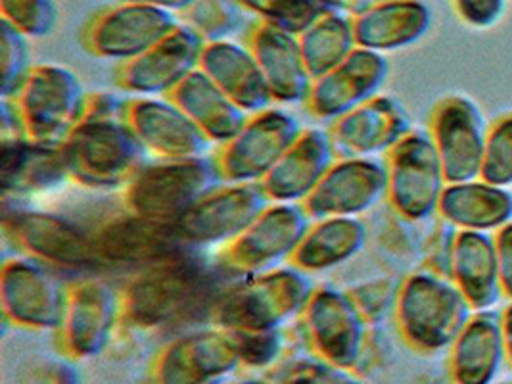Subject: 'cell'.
<instances>
[{
    "mask_svg": "<svg viewBox=\"0 0 512 384\" xmlns=\"http://www.w3.org/2000/svg\"><path fill=\"white\" fill-rule=\"evenodd\" d=\"M300 315L307 346L315 358L346 369L359 363L371 325L357 310L348 290L315 287Z\"/></svg>",
    "mask_w": 512,
    "mask_h": 384,
    "instance_id": "8fae6325",
    "label": "cell"
},
{
    "mask_svg": "<svg viewBox=\"0 0 512 384\" xmlns=\"http://www.w3.org/2000/svg\"><path fill=\"white\" fill-rule=\"evenodd\" d=\"M217 185L221 179L211 160H156L121 189V204L131 214L175 223Z\"/></svg>",
    "mask_w": 512,
    "mask_h": 384,
    "instance_id": "8992f818",
    "label": "cell"
},
{
    "mask_svg": "<svg viewBox=\"0 0 512 384\" xmlns=\"http://www.w3.org/2000/svg\"><path fill=\"white\" fill-rule=\"evenodd\" d=\"M367 227L359 217L313 219L288 265L303 273H321L350 262L367 244Z\"/></svg>",
    "mask_w": 512,
    "mask_h": 384,
    "instance_id": "1f68e13d",
    "label": "cell"
},
{
    "mask_svg": "<svg viewBox=\"0 0 512 384\" xmlns=\"http://www.w3.org/2000/svg\"><path fill=\"white\" fill-rule=\"evenodd\" d=\"M2 229L22 256L48 267L75 271L100 267L89 231L66 217L24 210L6 214Z\"/></svg>",
    "mask_w": 512,
    "mask_h": 384,
    "instance_id": "9a60e30c",
    "label": "cell"
},
{
    "mask_svg": "<svg viewBox=\"0 0 512 384\" xmlns=\"http://www.w3.org/2000/svg\"><path fill=\"white\" fill-rule=\"evenodd\" d=\"M240 363L246 367H267L279 360L280 352L284 348V336L280 329L271 331H250V333H234Z\"/></svg>",
    "mask_w": 512,
    "mask_h": 384,
    "instance_id": "b9f144b4",
    "label": "cell"
},
{
    "mask_svg": "<svg viewBox=\"0 0 512 384\" xmlns=\"http://www.w3.org/2000/svg\"><path fill=\"white\" fill-rule=\"evenodd\" d=\"M177 25L173 12L114 2L89 16L79 31V45L89 56L123 64L158 45Z\"/></svg>",
    "mask_w": 512,
    "mask_h": 384,
    "instance_id": "30bf717a",
    "label": "cell"
},
{
    "mask_svg": "<svg viewBox=\"0 0 512 384\" xmlns=\"http://www.w3.org/2000/svg\"><path fill=\"white\" fill-rule=\"evenodd\" d=\"M29 39L22 31L2 20L0 24V60H2V98L16 95L31 72Z\"/></svg>",
    "mask_w": 512,
    "mask_h": 384,
    "instance_id": "74e56055",
    "label": "cell"
},
{
    "mask_svg": "<svg viewBox=\"0 0 512 384\" xmlns=\"http://www.w3.org/2000/svg\"><path fill=\"white\" fill-rule=\"evenodd\" d=\"M397 290L399 285L382 279V281L361 283L357 287L350 288L348 294L355 302L357 310L365 317V321L369 325H376L396 310Z\"/></svg>",
    "mask_w": 512,
    "mask_h": 384,
    "instance_id": "ab89813d",
    "label": "cell"
},
{
    "mask_svg": "<svg viewBox=\"0 0 512 384\" xmlns=\"http://www.w3.org/2000/svg\"><path fill=\"white\" fill-rule=\"evenodd\" d=\"M505 358L501 319L493 313H478L451 344L449 373L455 384H493Z\"/></svg>",
    "mask_w": 512,
    "mask_h": 384,
    "instance_id": "83f0119b",
    "label": "cell"
},
{
    "mask_svg": "<svg viewBox=\"0 0 512 384\" xmlns=\"http://www.w3.org/2000/svg\"><path fill=\"white\" fill-rule=\"evenodd\" d=\"M236 384H273V383H267V381H256V379H250V381H242V383H236Z\"/></svg>",
    "mask_w": 512,
    "mask_h": 384,
    "instance_id": "c3c4849f",
    "label": "cell"
},
{
    "mask_svg": "<svg viewBox=\"0 0 512 384\" xmlns=\"http://www.w3.org/2000/svg\"><path fill=\"white\" fill-rule=\"evenodd\" d=\"M449 277L472 310L497 302L499 267L495 240L480 231H463L449 246Z\"/></svg>",
    "mask_w": 512,
    "mask_h": 384,
    "instance_id": "4dcf8cb0",
    "label": "cell"
},
{
    "mask_svg": "<svg viewBox=\"0 0 512 384\" xmlns=\"http://www.w3.org/2000/svg\"><path fill=\"white\" fill-rule=\"evenodd\" d=\"M221 292L213 269L192 248L139 269L119 290V325L139 331L181 327L211 310Z\"/></svg>",
    "mask_w": 512,
    "mask_h": 384,
    "instance_id": "6da1fadb",
    "label": "cell"
},
{
    "mask_svg": "<svg viewBox=\"0 0 512 384\" xmlns=\"http://www.w3.org/2000/svg\"><path fill=\"white\" fill-rule=\"evenodd\" d=\"M114 2H129V4H142V6H156L167 12H183L194 0H114Z\"/></svg>",
    "mask_w": 512,
    "mask_h": 384,
    "instance_id": "bcb514c9",
    "label": "cell"
},
{
    "mask_svg": "<svg viewBox=\"0 0 512 384\" xmlns=\"http://www.w3.org/2000/svg\"><path fill=\"white\" fill-rule=\"evenodd\" d=\"M311 221L302 204H269L244 233L221 246L215 265L242 277L273 271L288 264Z\"/></svg>",
    "mask_w": 512,
    "mask_h": 384,
    "instance_id": "52a82bcc",
    "label": "cell"
},
{
    "mask_svg": "<svg viewBox=\"0 0 512 384\" xmlns=\"http://www.w3.org/2000/svg\"><path fill=\"white\" fill-rule=\"evenodd\" d=\"M480 177L495 187L512 183V114L501 118L486 139Z\"/></svg>",
    "mask_w": 512,
    "mask_h": 384,
    "instance_id": "f35d334b",
    "label": "cell"
},
{
    "mask_svg": "<svg viewBox=\"0 0 512 384\" xmlns=\"http://www.w3.org/2000/svg\"><path fill=\"white\" fill-rule=\"evenodd\" d=\"M307 72L317 79L340 66L357 48L350 16L326 12L298 35Z\"/></svg>",
    "mask_w": 512,
    "mask_h": 384,
    "instance_id": "836d02e7",
    "label": "cell"
},
{
    "mask_svg": "<svg viewBox=\"0 0 512 384\" xmlns=\"http://www.w3.org/2000/svg\"><path fill=\"white\" fill-rule=\"evenodd\" d=\"M244 45L254 54L275 102L305 100L313 77L307 72L298 35L256 20L244 33Z\"/></svg>",
    "mask_w": 512,
    "mask_h": 384,
    "instance_id": "cb8c5ba5",
    "label": "cell"
},
{
    "mask_svg": "<svg viewBox=\"0 0 512 384\" xmlns=\"http://www.w3.org/2000/svg\"><path fill=\"white\" fill-rule=\"evenodd\" d=\"M244 10L234 0H194L179 18L204 43L229 41L242 25Z\"/></svg>",
    "mask_w": 512,
    "mask_h": 384,
    "instance_id": "e575fe53",
    "label": "cell"
},
{
    "mask_svg": "<svg viewBox=\"0 0 512 384\" xmlns=\"http://www.w3.org/2000/svg\"><path fill=\"white\" fill-rule=\"evenodd\" d=\"M357 47L392 52L419 43L432 25V14L420 0H373L350 16Z\"/></svg>",
    "mask_w": 512,
    "mask_h": 384,
    "instance_id": "484cf974",
    "label": "cell"
},
{
    "mask_svg": "<svg viewBox=\"0 0 512 384\" xmlns=\"http://www.w3.org/2000/svg\"><path fill=\"white\" fill-rule=\"evenodd\" d=\"M445 223L463 231H488L509 225L512 219V194L489 183L468 181L445 187L438 206Z\"/></svg>",
    "mask_w": 512,
    "mask_h": 384,
    "instance_id": "d6a6232c",
    "label": "cell"
},
{
    "mask_svg": "<svg viewBox=\"0 0 512 384\" xmlns=\"http://www.w3.org/2000/svg\"><path fill=\"white\" fill-rule=\"evenodd\" d=\"M68 302V287L47 264L29 256L6 260L0 271V304L4 319L27 331H56Z\"/></svg>",
    "mask_w": 512,
    "mask_h": 384,
    "instance_id": "7c38bea8",
    "label": "cell"
},
{
    "mask_svg": "<svg viewBox=\"0 0 512 384\" xmlns=\"http://www.w3.org/2000/svg\"><path fill=\"white\" fill-rule=\"evenodd\" d=\"M497 384H512V381H505V383H497Z\"/></svg>",
    "mask_w": 512,
    "mask_h": 384,
    "instance_id": "681fc988",
    "label": "cell"
},
{
    "mask_svg": "<svg viewBox=\"0 0 512 384\" xmlns=\"http://www.w3.org/2000/svg\"><path fill=\"white\" fill-rule=\"evenodd\" d=\"M100 267H148L190 250L177 235L175 223L131 214L100 221L89 231Z\"/></svg>",
    "mask_w": 512,
    "mask_h": 384,
    "instance_id": "5bb4252c",
    "label": "cell"
},
{
    "mask_svg": "<svg viewBox=\"0 0 512 384\" xmlns=\"http://www.w3.org/2000/svg\"><path fill=\"white\" fill-rule=\"evenodd\" d=\"M470 304L453 281L430 269L409 275L397 290V329L420 352L451 346L470 319Z\"/></svg>",
    "mask_w": 512,
    "mask_h": 384,
    "instance_id": "277c9868",
    "label": "cell"
},
{
    "mask_svg": "<svg viewBox=\"0 0 512 384\" xmlns=\"http://www.w3.org/2000/svg\"><path fill=\"white\" fill-rule=\"evenodd\" d=\"M388 194V171L373 158L336 160L302 202L311 219L359 217Z\"/></svg>",
    "mask_w": 512,
    "mask_h": 384,
    "instance_id": "44dd1931",
    "label": "cell"
},
{
    "mask_svg": "<svg viewBox=\"0 0 512 384\" xmlns=\"http://www.w3.org/2000/svg\"><path fill=\"white\" fill-rule=\"evenodd\" d=\"M79 369L71 361H33L25 367L24 384H79Z\"/></svg>",
    "mask_w": 512,
    "mask_h": 384,
    "instance_id": "7bdbcfd3",
    "label": "cell"
},
{
    "mask_svg": "<svg viewBox=\"0 0 512 384\" xmlns=\"http://www.w3.org/2000/svg\"><path fill=\"white\" fill-rule=\"evenodd\" d=\"M200 70L250 116L271 108L275 102L254 54L244 43H206Z\"/></svg>",
    "mask_w": 512,
    "mask_h": 384,
    "instance_id": "4316f807",
    "label": "cell"
},
{
    "mask_svg": "<svg viewBox=\"0 0 512 384\" xmlns=\"http://www.w3.org/2000/svg\"><path fill=\"white\" fill-rule=\"evenodd\" d=\"M461 22L472 27H491L499 22L505 0H451Z\"/></svg>",
    "mask_w": 512,
    "mask_h": 384,
    "instance_id": "ee69618b",
    "label": "cell"
},
{
    "mask_svg": "<svg viewBox=\"0 0 512 384\" xmlns=\"http://www.w3.org/2000/svg\"><path fill=\"white\" fill-rule=\"evenodd\" d=\"M204 41L179 24L158 45L117 66L114 81L131 96H167L200 68Z\"/></svg>",
    "mask_w": 512,
    "mask_h": 384,
    "instance_id": "d6986e66",
    "label": "cell"
},
{
    "mask_svg": "<svg viewBox=\"0 0 512 384\" xmlns=\"http://www.w3.org/2000/svg\"><path fill=\"white\" fill-rule=\"evenodd\" d=\"M119 290L104 281H77L68 285V302L56 329L58 350L71 361L98 356L119 325Z\"/></svg>",
    "mask_w": 512,
    "mask_h": 384,
    "instance_id": "2e32d148",
    "label": "cell"
},
{
    "mask_svg": "<svg viewBox=\"0 0 512 384\" xmlns=\"http://www.w3.org/2000/svg\"><path fill=\"white\" fill-rule=\"evenodd\" d=\"M388 72L384 54L357 47L340 66L313 79L303 108L317 120H338L378 96Z\"/></svg>",
    "mask_w": 512,
    "mask_h": 384,
    "instance_id": "ffe728a7",
    "label": "cell"
},
{
    "mask_svg": "<svg viewBox=\"0 0 512 384\" xmlns=\"http://www.w3.org/2000/svg\"><path fill=\"white\" fill-rule=\"evenodd\" d=\"M503 323V336H505V348H507V360L512 365V306L507 308V312L501 319Z\"/></svg>",
    "mask_w": 512,
    "mask_h": 384,
    "instance_id": "7dc6e473",
    "label": "cell"
},
{
    "mask_svg": "<svg viewBox=\"0 0 512 384\" xmlns=\"http://www.w3.org/2000/svg\"><path fill=\"white\" fill-rule=\"evenodd\" d=\"M280 384H365L357 375H353V369H346L340 365H334L330 361L321 358H309L292 363Z\"/></svg>",
    "mask_w": 512,
    "mask_h": 384,
    "instance_id": "60d3db41",
    "label": "cell"
},
{
    "mask_svg": "<svg viewBox=\"0 0 512 384\" xmlns=\"http://www.w3.org/2000/svg\"><path fill=\"white\" fill-rule=\"evenodd\" d=\"M315 285L307 273L292 265L246 277L219 294L210 319L231 333L271 331L300 315Z\"/></svg>",
    "mask_w": 512,
    "mask_h": 384,
    "instance_id": "3957f363",
    "label": "cell"
},
{
    "mask_svg": "<svg viewBox=\"0 0 512 384\" xmlns=\"http://www.w3.org/2000/svg\"><path fill=\"white\" fill-rule=\"evenodd\" d=\"M499 283L503 292L512 298V223L505 225L495 239Z\"/></svg>",
    "mask_w": 512,
    "mask_h": 384,
    "instance_id": "f6af8a7d",
    "label": "cell"
},
{
    "mask_svg": "<svg viewBox=\"0 0 512 384\" xmlns=\"http://www.w3.org/2000/svg\"><path fill=\"white\" fill-rule=\"evenodd\" d=\"M240 365L234 333L211 327L165 344L154 360V384H217Z\"/></svg>",
    "mask_w": 512,
    "mask_h": 384,
    "instance_id": "e0dca14e",
    "label": "cell"
},
{
    "mask_svg": "<svg viewBox=\"0 0 512 384\" xmlns=\"http://www.w3.org/2000/svg\"><path fill=\"white\" fill-rule=\"evenodd\" d=\"M388 202L405 221H422L438 212L445 175L430 133L409 131L386 152Z\"/></svg>",
    "mask_w": 512,
    "mask_h": 384,
    "instance_id": "ba28073f",
    "label": "cell"
},
{
    "mask_svg": "<svg viewBox=\"0 0 512 384\" xmlns=\"http://www.w3.org/2000/svg\"><path fill=\"white\" fill-rule=\"evenodd\" d=\"M411 131L409 118L396 98L374 96L350 114L332 121L328 137L336 160L373 158L388 152Z\"/></svg>",
    "mask_w": 512,
    "mask_h": 384,
    "instance_id": "603a6c76",
    "label": "cell"
},
{
    "mask_svg": "<svg viewBox=\"0 0 512 384\" xmlns=\"http://www.w3.org/2000/svg\"><path fill=\"white\" fill-rule=\"evenodd\" d=\"M430 137L438 148L447 185L474 181L482 173L484 125L468 98L449 96L436 104L430 118Z\"/></svg>",
    "mask_w": 512,
    "mask_h": 384,
    "instance_id": "7402d4cb",
    "label": "cell"
},
{
    "mask_svg": "<svg viewBox=\"0 0 512 384\" xmlns=\"http://www.w3.org/2000/svg\"><path fill=\"white\" fill-rule=\"evenodd\" d=\"M123 112L140 146L156 160L204 158L213 146L167 96H131L125 100Z\"/></svg>",
    "mask_w": 512,
    "mask_h": 384,
    "instance_id": "ac0fdd59",
    "label": "cell"
},
{
    "mask_svg": "<svg viewBox=\"0 0 512 384\" xmlns=\"http://www.w3.org/2000/svg\"><path fill=\"white\" fill-rule=\"evenodd\" d=\"M334 162L336 154L328 131L303 129L259 185L271 204H302Z\"/></svg>",
    "mask_w": 512,
    "mask_h": 384,
    "instance_id": "d4e9b609",
    "label": "cell"
},
{
    "mask_svg": "<svg viewBox=\"0 0 512 384\" xmlns=\"http://www.w3.org/2000/svg\"><path fill=\"white\" fill-rule=\"evenodd\" d=\"M125 100L87 98L85 114L60 144L73 183L89 191H121L144 166V148L125 120Z\"/></svg>",
    "mask_w": 512,
    "mask_h": 384,
    "instance_id": "7a4b0ae2",
    "label": "cell"
},
{
    "mask_svg": "<svg viewBox=\"0 0 512 384\" xmlns=\"http://www.w3.org/2000/svg\"><path fill=\"white\" fill-rule=\"evenodd\" d=\"M167 98L173 100L215 146L231 141L250 118V114L225 95L200 68L181 81Z\"/></svg>",
    "mask_w": 512,
    "mask_h": 384,
    "instance_id": "f546056e",
    "label": "cell"
},
{
    "mask_svg": "<svg viewBox=\"0 0 512 384\" xmlns=\"http://www.w3.org/2000/svg\"><path fill=\"white\" fill-rule=\"evenodd\" d=\"M302 131L290 114L267 108L252 114L231 141L215 146L210 160L221 183H261Z\"/></svg>",
    "mask_w": 512,
    "mask_h": 384,
    "instance_id": "9c48e42d",
    "label": "cell"
},
{
    "mask_svg": "<svg viewBox=\"0 0 512 384\" xmlns=\"http://www.w3.org/2000/svg\"><path fill=\"white\" fill-rule=\"evenodd\" d=\"M0 14L27 39L48 37L58 24L56 0H0Z\"/></svg>",
    "mask_w": 512,
    "mask_h": 384,
    "instance_id": "8d00e7d4",
    "label": "cell"
},
{
    "mask_svg": "<svg viewBox=\"0 0 512 384\" xmlns=\"http://www.w3.org/2000/svg\"><path fill=\"white\" fill-rule=\"evenodd\" d=\"M87 98L81 79L70 68L39 64L8 100L22 120L27 141L60 146L83 118Z\"/></svg>",
    "mask_w": 512,
    "mask_h": 384,
    "instance_id": "5b68a950",
    "label": "cell"
},
{
    "mask_svg": "<svg viewBox=\"0 0 512 384\" xmlns=\"http://www.w3.org/2000/svg\"><path fill=\"white\" fill-rule=\"evenodd\" d=\"M70 179L62 148L33 141L2 143L0 181L4 196H31L62 187Z\"/></svg>",
    "mask_w": 512,
    "mask_h": 384,
    "instance_id": "f1b7e54d",
    "label": "cell"
},
{
    "mask_svg": "<svg viewBox=\"0 0 512 384\" xmlns=\"http://www.w3.org/2000/svg\"><path fill=\"white\" fill-rule=\"evenodd\" d=\"M244 12L256 14L257 20L277 25L280 29L300 35L315 24L326 8L321 0H234Z\"/></svg>",
    "mask_w": 512,
    "mask_h": 384,
    "instance_id": "d590c367",
    "label": "cell"
},
{
    "mask_svg": "<svg viewBox=\"0 0 512 384\" xmlns=\"http://www.w3.org/2000/svg\"><path fill=\"white\" fill-rule=\"evenodd\" d=\"M269 204L259 183H221L192 204L175 229L190 248L223 246L244 233Z\"/></svg>",
    "mask_w": 512,
    "mask_h": 384,
    "instance_id": "4fadbf2b",
    "label": "cell"
}]
</instances>
